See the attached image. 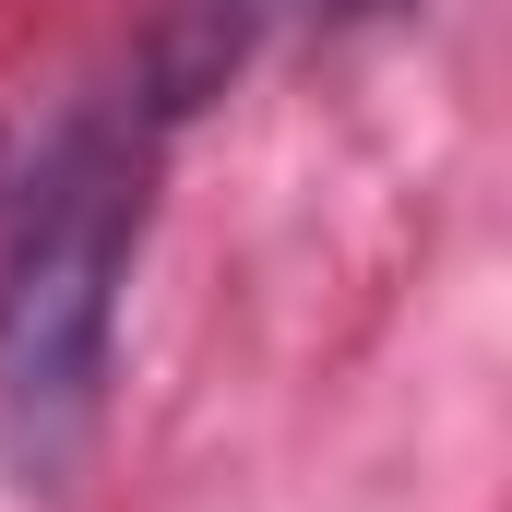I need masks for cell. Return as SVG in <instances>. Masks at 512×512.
<instances>
[{
	"label": "cell",
	"instance_id": "cell-1",
	"mask_svg": "<svg viewBox=\"0 0 512 512\" xmlns=\"http://www.w3.org/2000/svg\"><path fill=\"white\" fill-rule=\"evenodd\" d=\"M143 191H155L143 108H72L0 179V429L24 453H60L108 393Z\"/></svg>",
	"mask_w": 512,
	"mask_h": 512
}]
</instances>
